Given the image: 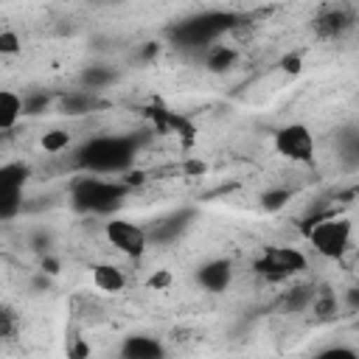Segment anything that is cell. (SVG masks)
Masks as SVG:
<instances>
[{
	"instance_id": "cell-16",
	"label": "cell",
	"mask_w": 359,
	"mask_h": 359,
	"mask_svg": "<svg viewBox=\"0 0 359 359\" xmlns=\"http://www.w3.org/2000/svg\"><path fill=\"white\" fill-rule=\"evenodd\" d=\"M112 81H115V73H112L109 67L93 65V67L81 70V84H84V90H90V93L101 90V87H107V84H112Z\"/></svg>"
},
{
	"instance_id": "cell-3",
	"label": "cell",
	"mask_w": 359,
	"mask_h": 359,
	"mask_svg": "<svg viewBox=\"0 0 359 359\" xmlns=\"http://www.w3.org/2000/svg\"><path fill=\"white\" fill-rule=\"evenodd\" d=\"M351 236H353V224L345 216H328L311 224L309 230V244L314 247V252H320L323 258H342L351 247Z\"/></svg>"
},
{
	"instance_id": "cell-22",
	"label": "cell",
	"mask_w": 359,
	"mask_h": 359,
	"mask_svg": "<svg viewBox=\"0 0 359 359\" xmlns=\"http://www.w3.org/2000/svg\"><path fill=\"white\" fill-rule=\"evenodd\" d=\"M20 36H17V31H11V28H3L0 31V53L3 56H14V53H20Z\"/></svg>"
},
{
	"instance_id": "cell-15",
	"label": "cell",
	"mask_w": 359,
	"mask_h": 359,
	"mask_svg": "<svg viewBox=\"0 0 359 359\" xmlns=\"http://www.w3.org/2000/svg\"><path fill=\"white\" fill-rule=\"evenodd\" d=\"M314 300H317V289L314 286H294V289H289L283 294V309L292 311V314H300L309 306H314Z\"/></svg>"
},
{
	"instance_id": "cell-23",
	"label": "cell",
	"mask_w": 359,
	"mask_h": 359,
	"mask_svg": "<svg viewBox=\"0 0 359 359\" xmlns=\"http://www.w3.org/2000/svg\"><path fill=\"white\" fill-rule=\"evenodd\" d=\"M14 328H17V317H14V311L6 306L3 314H0V331H3L6 339H11V337H14Z\"/></svg>"
},
{
	"instance_id": "cell-4",
	"label": "cell",
	"mask_w": 359,
	"mask_h": 359,
	"mask_svg": "<svg viewBox=\"0 0 359 359\" xmlns=\"http://www.w3.org/2000/svg\"><path fill=\"white\" fill-rule=\"evenodd\" d=\"M275 151L292 163H311L317 154L314 132L306 123H286L275 132Z\"/></svg>"
},
{
	"instance_id": "cell-9",
	"label": "cell",
	"mask_w": 359,
	"mask_h": 359,
	"mask_svg": "<svg viewBox=\"0 0 359 359\" xmlns=\"http://www.w3.org/2000/svg\"><path fill=\"white\" fill-rule=\"evenodd\" d=\"M118 359H165V345L151 334H129L118 348Z\"/></svg>"
},
{
	"instance_id": "cell-11",
	"label": "cell",
	"mask_w": 359,
	"mask_h": 359,
	"mask_svg": "<svg viewBox=\"0 0 359 359\" xmlns=\"http://www.w3.org/2000/svg\"><path fill=\"white\" fill-rule=\"evenodd\" d=\"M314 28L320 36H339L345 28H351V14L345 6H328L317 14Z\"/></svg>"
},
{
	"instance_id": "cell-25",
	"label": "cell",
	"mask_w": 359,
	"mask_h": 359,
	"mask_svg": "<svg viewBox=\"0 0 359 359\" xmlns=\"http://www.w3.org/2000/svg\"><path fill=\"white\" fill-rule=\"evenodd\" d=\"M283 67H286L289 73H297V70H300V56H286V59H283Z\"/></svg>"
},
{
	"instance_id": "cell-5",
	"label": "cell",
	"mask_w": 359,
	"mask_h": 359,
	"mask_svg": "<svg viewBox=\"0 0 359 359\" xmlns=\"http://www.w3.org/2000/svg\"><path fill=\"white\" fill-rule=\"evenodd\" d=\"M255 272L269 280H283L300 269H306V255L297 247H266L255 258Z\"/></svg>"
},
{
	"instance_id": "cell-20",
	"label": "cell",
	"mask_w": 359,
	"mask_h": 359,
	"mask_svg": "<svg viewBox=\"0 0 359 359\" xmlns=\"http://www.w3.org/2000/svg\"><path fill=\"white\" fill-rule=\"evenodd\" d=\"M289 199H292V191L289 188H272V191H266L261 196V205H264V210H280Z\"/></svg>"
},
{
	"instance_id": "cell-26",
	"label": "cell",
	"mask_w": 359,
	"mask_h": 359,
	"mask_svg": "<svg viewBox=\"0 0 359 359\" xmlns=\"http://www.w3.org/2000/svg\"><path fill=\"white\" fill-rule=\"evenodd\" d=\"M168 280H171V278H168V272H160V275H154L149 283H151V286H165Z\"/></svg>"
},
{
	"instance_id": "cell-13",
	"label": "cell",
	"mask_w": 359,
	"mask_h": 359,
	"mask_svg": "<svg viewBox=\"0 0 359 359\" xmlns=\"http://www.w3.org/2000/svg\"><path fill=\"white\" fill-rule=\"evenodd\" d=\"M93 283L101 292H121L126 286V275L118 266H112V264H98L93 269Z\"/></svg>"
},
{
	"instance_id": "cell-19",
	"label": "cell",
	"mask_w": 359,
	"mask_h": 359,
	"mask_svg": "<svg viewBox=\"0 0 359 359\" xmlns=\"http://www.w3.org/2000/svg\"><path fill=\"white\" fill-rule=\"evenodd\" d=\"M67 146H70V135H67V132H62V129H50V132H45V135H42V149H45V151H50V154L65 151Z\"/></svg>"
},
{
	"instance_id": "cell-24",
	"label": "cell",
	"mask_w": 359,
	"mask_h": 359,
	"mask_svg": "<svg viewBox=\"0 0 359 359\" xmlns=\"http://www.w3.org/2000/svg\"><path fill=\"white\" fill-rule=\"evenodd\" d=\"M39 107H48V95H34V98H25V112L36 115Z\"/></svg>"
},
{
	"instance_id": "cell-14",
	"label": "cell",
	"mask_w": 359,
	"mask_h": 359,
	"mask_svg": "<svg viewBox=\"0 0 359 359\" xmlns=\"http://www.w3.org/2000/svg\"><path fill=\"white\" fill-rule=\"evenodd\" d=\"M59 107H62L65 115H84V112H90L95 107V93H90V90H73V93L62 95Z\"/></svg>"
},
{
	"instance_id": "cell-8",
	"label": "cell",
	"mask_w": 359,
	"mask_h": 359,
	"mask_svg": "<svg viewBox=\"0 0 359 359\" xmlns=\"http://www.w3.org/2000/svg\"><path fill=\"white\" fill-rule=\"evenodd\" d=\"M196 283L210 292V294H222L230 289L233 283V264L227 258H210L196 269Z\"/></svg>"
},
{
	"instance_id": "cell-28",
	"label": "cell",
	"mask_w": 359,
	"mask_h": 359,
	"mask_svg": "<svg viewBox=\"0 0 359 359\" xmlns=\"http://www.w3.org/2000/svg\"><path fill=\"white\" fill-rule=\"evenodd\" d=\"M356 328H359V323H356Z\"/></svg>"
},
{
	"instance_id": "cell-7",
	"label": "cell",
	"mask_w": 359,
	"mask_h": 359,
	"mask_svg": "<svg viewBox=\"0 0 359 359\" xmlns=\"http://www.w3.org/2000/svg\"><path fill=\"white\" fill-rule=\"evenodd\" d=\"M230 25V17L227 14H202L196 20H185L180 28H177V36L185 42V45H208L216 34H222L224 28Z\"/></svg>"
},
{
	"instance_id": "cell-21",
	"label": "cell",
	"mask_w": 359,
	"mask_h": 359,
	"mask_svg": "<svg viewBox=\"0 0 359 359\" xmlns=\"http://www.w3.org/2000/svg\"><path fill=\"white\" fill-rule=\"evenodd\" d=\"M314 359H359V351L351 345H331V348H323Z\"/></svg>"
},
{
	"instance_id": "cell-27",
	"label": "cell",
	"mask_w": 359,
	"mask_h": 359,
	"mask_svg": "<svg viewBox=\"0 0 359 359\" xmlns=\"http://www.w3.org/2000/svg\"><path fill=\"white\" fill-rule=\"evenodd\" d=\"M351 303H353V306H359V289H353V292H351Z\"/></svg>"
},
{
	"instance_id": "cell-12",
	"label": "cell",
	"mask_w": 359,
	"mask_h": 359,
	"mask_svg": "<svg viewBox=\"0 0 359 359\" xmlns=\"http://www.w3.org/2000/svg\"><path fill=\"white\" fill-rule=\"evenodd\" d=\"M25 115V98L14 90H0V129L8 132Z\"/></svg>"
},
{
	"instance_id": "cell-2",
	"label": "cell",
	"mask_w": 359,
	"mask_h": 359,
	"mask_svg": "<svg viewBox=\"0 0 359 359\" xmlns=\"http://www.w3.org/2000/svg\"><path fill=\"white\" fill-rule=\"evenodd\" d=\"M129 194V182L121 180H104L95 174H84L70 185V202L79 213H93V216H107L112 213L123 196Z\"/></svg>"
},
{
	"instance_id": "cell-10",
	"label": "cell",
	"mask_w": 359,
	"mask_h": 359,
	"mask_svg": "<svg viewBox=\"0 0 359 359\" xmlns=\"http://www.w3.org/2000/svg\"><path fill=\"white\" fill-rule=\"evenodd\" d=\"M191 216H194V210H191V208L171 210V213L160 216V219L154 222V227H151L149 238H154V241H171V238H177V236H180V233L188 227Z\"/></svg>"
},
{
	"instance_id": "cell-6",
	"label": "cell",
	"mask_w": 359,
	"mask_h": 359,
	"mask_svg": "<svg viewBox=\"0 0 359 359\" xmlns=\"http://www.w3.org/2000/svg\"><path fill=\"white\" fill-rule=\"evenodd\" d=\"M104 233H107L109 244L118 252H123L126 258H140L146 252L149 241H151L149 238V230L140 227V224H135V222H129V219H109L104 224Z\"/></svg>"
},
{
	"instance_id": "cell-17",
	"label": "cell",
	"mask_w": 359,
	"mask_h": 359,
	"mask_svg": "<svg viewBox=\"0 0 359 359\" xmlns=\"http://www.w3.org/2000/svg\"><path fill=\"white\" fill-rule=\"evenodd\" d=\"M25 180H28V165H22V163H6L0 168V188H17V191H22Z\"/></svg>"
},
{
	"instance_id": "cell-1",
	"label": "cell",
	"mask_w": 359,
	"mask_h": 359,
	"mask_svg": "<svg viewBox=\"0 0 359 359\" xmlns=\"http://www.w3.org/2000/svg\"><path fill=\"white\" fill-rule=\"evenodd\" d=\"M135 140L126 135H98L93 140H87L79 154L76 163L79 168H84L87 174L95 177H107V174H121L135 163Z\"/></svg>"
},
{
	"instance_id": "cell-18",
	"label": "cell",
	"mask_w": 359,
	"mask_h": 359,
	"mask_svg": "<svg viewBox=\"0 0 359 359\" xmlns=\"http://www.w3.org/2000/svg\"><path fill=\"white\" fill-rule=\"evenodd\" d=\"M233 62H236V50H233V48H224V45L210 48L208 56H205V65H208V70H213V73L227 70Z\"/></svg>"
}]
</instances>
